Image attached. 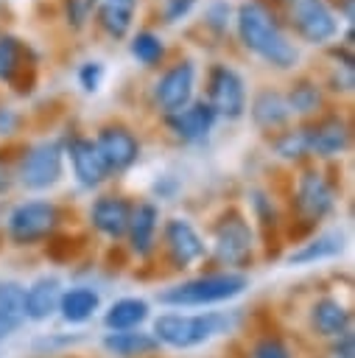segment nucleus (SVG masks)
Masks as SVG:
<instances>
[{
    "instance_id": "obj_1",
    "label": "nucleus",
    "mask_w": 355,
    "mask_h": 358,
    "mask_svg": "<svg viewBox=\"0 0 355 358\" xmlns=\"http://www.w3.org/2000/svg\"><path fill=\"white\" fill-rule=\"evenodd\" d=\"M232 39L243 56L260 62L271 73L291 76L302 67V48L288 34L277 0H238Z\"/></svg>"
},
{
    "instance_id": "obj_2",
    "label": "nucleus",
    "mask_w": 355,
    "mask_h": 358,
    "mask_svg": "<svg viewBox=\"0 0 355 358\" xmlns=\"http://www.w3.org/2000/svg\"><path fill=\"white\" fill-rule=\"evenodd\" d=\"M198 81H201V67L198 59L182 50H173V56L159 67L148 84V109L162 117L171 112L184 109L198 98Z\"/></svg>"
},
{
    "instance_id": "obj_3",
    "label": "nucleus",
    "mask_w": 355,
    "mask_h": 358,
    "mask_svg": "<svg viewBox=\"0 0 355 358\" xmlns=\"http://www.w3.org/2000/svg\"><path fill=\"white\" fill-rule=\"evenodd\" d=\"M201 98L218 115L221 123H238L246 117L249 103V78L229 59H212L198 81Z\"/></svg>"
},
{
    "instance_id": "obj_4",
    "label": "nucleus",
    "mask_w": 355,
    "mask_h": 358,
    "mask_svg": "<svg viewBox=\"0 0 355 358\" xmlns=\"http://www.w3.org/2000/svg\"><path fill=\"white\" fill-rule=\"evenodd\" d=\"M277 8L299 48L307 45L324 50L338 42L341 22L327 0H277Z\"/></svg>"
},
{
    "instance_id": "obj_5",
    "label": "nucleus",
    "mask_w": 355,
    "mask_h": 358,
    "mask_svg": "<svg viewBox=\"0 0 355 358\" xmlns=\"http://www.w3.org/2000/svg\"><path fill=\"white\" fill-rule=\"evenodd\" d=\"M254 246H257V235L246 213L238 207H224L210 227L207 252L212 255V260L218 266H226V271L246 268L254 257Z\"/></svg>"
},
{
    "instance_id": "obj_6",
    "label": "nucleus",
    "mask_w": 355,
    "mask_h": 358,
    "mask_svg": "<svg viewBox=\"0 0 355 358\" xmlns=\"http://www.w3.org/2000/svg\"><path fill=\"white\" fill-rule=\"evenodd\" d=\"M249 288V277L240 271H207L159 291V302L171 308H204L215 302L235 299Z\"/></svg>"
},
{
    "instance_id": "obj_7",
    "label": "nucleus",
    "mask_w": 355,
    "mask_h": 358,
    "mask_svg": "<svg viewBox=\"0 0 355 358\" xmlns=\"http://www.w3.org/2000/svg\"><path fill=\"white\" fill-rule=\"evenodd\" d=\"M17 182L25 190H50L64 176V140L61 134H45L17 148Z\"/></svg>"
},
{
    "instance_id": "obj_8",
    "label": "nucleus",
    "mask_w": 355,
    "mask_h": 358,
    "mask_svg": "<svg viewBox=\"0 0 355 358\" xmlns=\"http://www.w3.org/2000/svg\"><path fill=\"white\" fill-rule=\"evenodd\" d=\"M338 207V190L319 162H305L294 176L291 210L305 227H316Z\"/></svg>"
},
{
    "instance_id": "obj_9",
    "label": "nucleus",
    "mask_w": 355,
    "mask_h": 358,
    "mask_svg": "<svg viewBox=\"0 0 355 358\" xmlns=\"http://www.w3.org/2000/svg\"><path fill=\"white\" fill-rule=\"evenodd\" d=\"M42 56L17 31L0 28V87L17 98H28L39 87Z\"/></svg>"
},
{
    "instance_id": "obj_10",
    "label": "nucleus",
    "mask_w": 355,
    "mask_h": 358,
    "mask_svg": "<svg viewBox=\"0 0 355 358\" xmlns=\"http://www.w3.org/2000/svg\"><path fill=\"white\" fill-rule=\"evenodd\" d=\"M307 162H333L352 148V120L349 106H330L313 120H302Z\"/></svg>"
},
{
    "instance_id": "obj_11",
    "label": "nucleus",
    "mask_w": 355,
    "mask_h": 358,
    "mask_svg": "<svg viewBox=\"0 0 355 358\" xmlns=\"http://www.w3.org/2000/svg\"><path fill=\"white\" fill-rule=\"evenodd\" d=\"M61 221V207L53 199H25L6 215V238L14 246H39L59 232Z\"/></svg>"
},
{
    "instance_id": "obj_12",
    "label": "nucleus",
    "mask_w": 355,
    "mask_h": 358,
    "mask_svg": "<svg viewBox=\"0 0 355 358\" xmlns=\"http://www.w3.org/2000/svg\"><path fill=\"white\" fill-rule=\"evenodd\" d=\"M229 327L226 313H159L154 319V338L173 350H190Z\"/></svg>"
},
{
    "instance_id": "obj_13",
    "label": "nucleus",
    "mask_w": 355,
    "mask_h": 358,
    "mask_svg": "<svg viewBox=\"0 0 355 358\" xmlns=\"http://www.w3.org/2000/svg\"><path fill=\"white\" fill-rule=\"evenodd\" d=\"M92 143H95V148H98V154H101L112 179L129 173L143 157L140 131L123 117H109V120L98 123L95 131H92Z\"/></svg>"
},
{
    "instance_id": "obj_14",
    "label": "nucleus",
    "mask_w": 355,
    "mask_h": 358,
    "mask_svg": "<svg viewBox=\"0 0 355 358\" xmlns=\"http://www.w3.org/2000/svg\"><path fill=\"white\" fill-rule=\"evenodd\" d=\"M157 123H159L162 134L171 137L176 145H204L212 140L215 129L221 126L218 115L210 109V103L201 95L193 103H187L184 109L157 117Z\"/></svg>"
},
{
    "instance_id": "obj_15",
    "label": "nucleus",
    "mask_w": 355,
    "mask_h": 358,
    "mask_svg": "<svg viewBox=\"0 0 355 358\" xmlns=\"http://www.w3.org/2000/svg\"><path fill=\"white\" fill-rule=\"evenodd\" d=\"M246 115H249V123L254 126V131H260L263 137H271V134L288 129L291 123H296L291 115L282 81H260L257 87H252Z\"/></svg>"
},
{
    "instance_id": "obj_16",
    "label": "nucleus",
    "mask_w": 355,
    "mask_h": 358,
    "mask_svg": "<svg viewBox=\"0 0 355 358\" xmlns=\"http://www.w3.org/2000/svg\"><path fill=\"white\" fill-rule=\"evenodd\" d=\"M173 268H190L207 257V241L198 227L184 215H171L159 224V241Z\"/></svg>"
},
{
    "instance_id": "obj_17",
    "label": "nucleus",
    "mask_w": 355,
    "mask_h": 358,
    "mask_svg": "<svg viewBox=\"0 0 355 358\" xmlns=\"http://www.w3.org/2000/svg\"><path fill=\"white\" fill-rule=\"evenodd\" d=\"M61 140H64V162H70V171H73V179L78 187L98 190L101 185H106L112 179L95 143H92V134L67 129V131H61Z\"/></svg>"
},
{
    "instance_id": "obj_18",
    "label": "nucleus",
    "mask_w": 355,
    "mask_h": 358,
    "mask_svg": "<svg viewBox=\"0 0 355 358\" xmlns=\"http://www.w3.org/2000/svg\"><path fill=\"white\" fill-rule=\"evenodd\" d=\"M282 90H285V98H288V106H291V115H294L296 123L313 120V117H319L321 112H327L330 106H335V103L330 101V95L324 92V87H321L316 70H302V67H299L296 73H291V76L285 78Z\"/></svg>"
},
{
    "instance_id": "obj_19",
    "label": "nucleus",
    "mask_w": 355,
    "mask_h": 358,
    "mask_svg": "<svg viewBox=\"0 0 355 358\" xmlns=\"http://www.w3.org/2000/svg\"><path fill=\"white\" fill-rule=\"evenodd\" d=\"M321 59H324V67L316 76L324 92L330 95V101L344 106V101H349L355 92V48L333 42L330 48L321 50Z\"/></svg>"
},
{
    "instance_id": "obj_20",
    "label": "nucleus",
    "mask_w": 355,
    "mask_h": 358,
    "mask_svg": "<svg viewBox=\"0 0 355 358\" xmlns=\"http://www.w3.org/2000/svg\"><path fill=\"white\" fill-rule=\"evenodd\" d=\"M140 8L143 0H95L92 31L112 45L126 42L129 34L140 25Z\"/></svg>"
},
{
    "instance_id": "obj_21",
    "label": "nucleus",
    "mask_w": 355,
    "mask_h": 358,
    "mask_svg": "<svg viewBox=\"0 0 355 358\" xmlns=\"http://www.w3.org/2000/svg\"><path fill=\"white\" fill-rule=\"evenodd\" d=\"M131 210H134V201L126 193H101L89 204V224L98 235L109 241H123Z\"/></svg>"
},
{
    "instance_id": "obj_22",
    "label": "nucleus",
    "mask_w": 355,
    "mask_h": 358,
    "mask_svg": "<svg viewBox=\"0 0 355 358\" xmlns=\"http://www.w3.org/2000/svg\"><path fill=\"white\" fill-rule=\"evenodd\" d=\"M126 50L131 56V62L148 73H157L159 67H165V62L173 56V48L168 45L165 34L151 25V22H140L129 39H126Z\"/></svg>"
},
{
    "instance_id": "obj_23",
    "label": "nucleus",
    "mask_w": 355,
    "mask_h": 358,
    "mask_svg": "<svg viewBox=\"0 0 355 358\" xmlns=\"http://www.w3.org/2000/svg\"><path fill=\"white\" fill-rule=\"evenodd\" d=\"M159 224H162V213H159L157 201H151V199L134 201L129 229H126V241H129L131 255H137L143 260L154 255V249L159 246L157 243L159 241Z\"/></svg>"
},
{
    "instance_id": "obj_24",
    "label": "nucleus",
    "mask_w": 355,
    "mask_h": 358,
    "mask_svg": "<svg viewBox=\"0 0 355 358\" xmlns=\"http://www.w3.org/2000/svg\"><path fill=\"white\" fill-rule=\"evenodd\" d=\"M344 246H347V238L341 229H324V232L307 238L305 243H299L296 249H291L285 260L291 266H313V263L338 257L344 252Z\"/></svg>"
},
{
    "instance_id": "obj_25",
    "label": "nucleus",
    "mask_w": 355,
    "mask_h": 358,
    "mask_svg": "<svg viewBox=\"0 0 355 358\" xmlns=\"http://www.w3.org/2000/svg\"><path fill=\"white\" fill-rule=\"evenodd\" d=\"M61 280L53 274H42L36 277L28 288H25V319L31 322H45L59 310V299H61Z\"/></svg>"
},
{
    "instance_id": "obj_26",
    "label": "nucleus",
    "mask_w": 355,
    "mask_h": 358,
    "mask_svg": "<svg viewBox=\"0 0 355 358\" xmlns=\"http://www.w3.org/2000/svg\"><path fill=\"white\" fill-rule=\"evenodd\" d=\"M232 17H235L232 0H204L196 28L201 31V36L207 42H215L218 48H224L232 36ZM204 39H201V45H204Z\"/></svg>"
},
{
    "instance_id": "obj_27",
    "label": "nucleus",
    "mask_w": 355,
    "mask_h": 358,
    "mask_svg": "<svg viewBox=\"0 0 355 358\" xmlns=\"http://www.w3.org/2000/svg\"><path fill=\"white\" fill-rule=\"evenodd\" d=\"M98 308H101V294H98L92 285H73V288H64V291H61L59 313H61V319L70 322V324L87 322Z\"/></svg>"
},
{
    "instance_id": "obj_28",
    "label": "nucleus",
    "mask_w": 355,
    "mask_h": 358,
    "mask_svg": "<svg viewBox=\"0 0 355 358\" xmlns=\"http://www.w3.org/2000/svg\"><path fill=\"white\" fill-rule=\"evenodd\" d=\"M25 322V288L14 280H0V341Z\"/></svg>"
},
{
    "instance_id": "obj_29",
    "label": "nucleus",
    "mask_w": 355,
    "mask_h": 358,
    "mask_svg": "<svg viewBox=\"0 0 355 358\" xmlns=\"http://www.w3.org/2000/svg\"><path fill=\"white\" fill-rule=\"evenodd\" d=\"M313 324L321 336H344L349 333V308L344 302H338L335 296H321L313 302Z\"/></svg>"
},
{
    "instance_id": "obj_30",
    "label": "nucleus",
    "mask_w": 355,
    "mask_h": 358,
    "mask_svg": "<svg viewBox=\"0 0 355 358\" xmlns=\"http://www.w3.org/2000/svg\"><path fill=\"white\" fill-rule=\"evenodd\" d=\"M145 319H148V302L140 299V296L115 299V302L109 305V310L103 313V324L109 327V333H117V330H137Z\"/></svg>"
},
{
    "instance_id": "obj_31",
    "label": "nucleus",
    "mask_w": 355,
    "mask_h": 358,
    "mask_svg": "<svg viewBox=\"0 0 355 358\" xmlns=\"http://www.w3.org/2000/svg\"><path fill=\"white\" fill-rule=\"evenodd\" d=\"M157 347H159V341L143 330H117V333L103 336V350H109L112 355H120V358L151 355Z\"/></svg>"
},
{
    "instance_id": "obj_32",
    "label": "nucleus",
    "mask_w": 355,
    "mask_h": 358,
    "mask_svg": "<svg viewBox=\"0 0 355 358\" xmlns=\"http://www.w3.org/2000/svg\"><path fill=\"white\" fill-rule=\"evenodd\" d=\"M268 148L274 151L277 159L291 162V165H305L307 162V148H305V134H302V123H291L288 129L266 137Z\"/></svg>"
},
{
    "instance_id": "obj_33",
    "label": "nucleus",
    "mask_w": 355,
    "mask_h": 358,
    "mask_svg": "<svg viewBox=\"0 0 355 358\" xmlns=\"http://www.w3.org/2000/svg\"><path fill=\"white\" fill-rule=\"evenodd\" d=\"M56 17L61 20L64 34L84 36L87 31H92L95 0H56Z\"/></svg>"
},
{
    "instance_id": "obj_34",
    "label": "nucleus",
    "mask_w": 355,
    "mask_h": 358,
    "mask_svg": "<svg viewBox=\"0 0 355 358\" xmlns=\"http://www.w3.org/2000/svg\"><path fill=\"white\" fill-rule=\"evenodd\" d=\"M201 0H159L157 3V22L162 28H173V25H182L187 17H193V11L198 8Z\"/></svg>"
},
{
    "instance_id": "obj_35",
    "label": "nucleus",
    "mask_w": 355,
    "mask_h": 358,
    "mask_svg": "<svg viewBox=\"0 0 355 358\" xmlns=\"http://www.w3.org/2000/svg\"><path fill=\"white\" fill-rule=\"evenodd\" d=\"M103 81H106V64L101 59H84V62H78V67H75V84H78V90L84 95L101 92Z\"/></svg>"
},
{
    "instance_id": "obj_36",
    "label": "nucleus",
    "mask_w": 355,
    "mask_h": 358,
    "mask_svg": "<svg viewBox=\"0 0 355 358\" xmlns=\"http://www.w3.org/2000/svg\"><path fill=\"white\" fill-rule=\"evenodd\" d=\"M249 204H252V213H254V218H257V224H260L263 229L280 227V213H277V207H274V199H271L266 190H252V193H249Z\"/></svg>"
},
{
    "instance_id": "obj_37",
    "label": "nucleus",
    "mask_w": 355,
    "mask_h": 358,
    "mask_svg": "<svg viewBox=\"0 0 355 358\" xmlns=\"http://www.w3.org/2000/svg\"><path fill=\"white\" fill-rule=\"evenodd\" d=\"M22 129H25V112L17 109L14 103H3L0 101V140L11 143Z\"/></svg>"
},
{
    "instance_id": "obj_38",
    "label": "nucleus",
    "mask_w": 355,
    "mask_h": 358,
    "mask_svg": "<svg viewBox=\"0 0 355 358\" xmlns=\"http://www.w3.org/2000/svg\"><path fill=\"white\" fill-rule=\"evenodd\" d=\"M17 145L3 143L0 145V196H8L11 187L17 185V154H11Z\"/></svg>"
},
{
    "instance_id": "obj_39",
    "label": "nucleus",
    "mask_w": 355,
    "mask_h": 358,
    "mask_svg": "<svg viewBox=\"0 0 355 358\" xmlns=\"http://www.w3.org/2000/svg\"><path fill=\"white\" fill-rule=\"evenodd\" d=\"M252 355H254V358H291V355H288V347H285L277 336H266V338H260V341L254 344Z\"/></svg>"
},
{
    "instance_id": "obj_40",
    "label": "nucleus",
    "mask_w": 355,
    "mask_h": 358,
    "mask_svg": "<svg viewBox=\"0 0 355 358\" xmlns=\"http://www.w3.org/2000/svg\"><path fill=\"white\" fill-rule=\"evenodd\" d=\"M179 187H182V182H179L173 173H162V176L154 179L151 193H154V199H176Z\"/></svg>"
},
{
    "instance_id": "obj_41",
    "label": "nucleus",
    "mask_w": 355,
    "mask_h": 358,
    "mask_svg": "<svg viewBox=\"0 0 355 358\" xmlns=\"http://www.w3.org/2000/svg\"><path fill=\"white\" fill-rule=\"evenodd\" d=\"M347 358H352V355H347Z\"/></svg>"
}]
</instances>
